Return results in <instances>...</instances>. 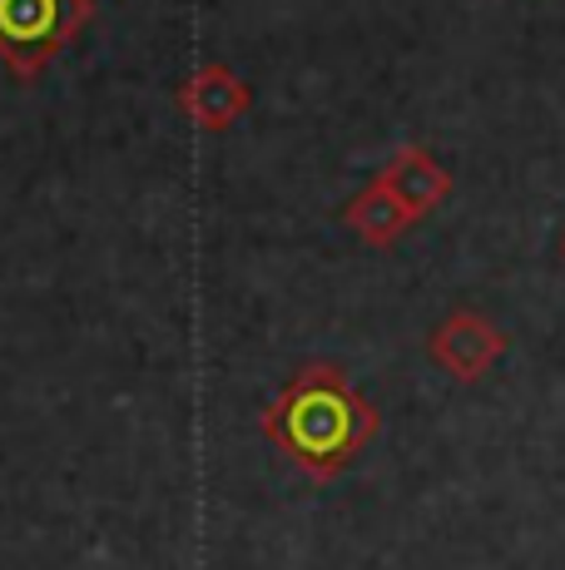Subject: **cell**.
I'll use <instances>...</instances> for the list:
<instances>
[{"mask_svg": "<svg viewBox=\"0 0 565 570\" xmlns=\"http://www.w3.org/2000/svg\"><path fill=\"white\" fill-rule=\"evenodd\" d=\"M268 436L308 471L338 476L357 456V446L373 442L377 416L333 367H308L264 416Z\"/></svg>", "mask_w": 565, "mask_h": 570, "instance_id": "obj_1", "label": "cell"}, {"mask_svg": "<svg viewBox=\"0 0 565 570\" xmlns=\"http://www.w3.org/2000/svg\"><path fill=\"white\" fill-rule=\"evenodd\" d=\"M90 0H0V55L10 70L36 75L80 36Z\"/></svg>", "mask_w": 565, "mask_h": 570, "instance_id": "obj_2", "label": "cell"}, {"mask_svg": "<svg viewBox=\"0 0 565 570\" xmlns=\"http://www.w3.org/2000/svg\"><path fill=\"white\" fill-rule=\"evenodd\" d=\"M506 353V337L486 323L482 313H452L447 323L432 333V357L452 372L456 382H476L496 367V357Z\"/></svg>", "mask_w": 565, "mask_h": 570, "instance_id": "obj_3", "label": "cell"}, {"mask_svg": "<svg viewBox=\"0 0 565 570\" xmlns=\"http://www.w3.org/2000/svg\"><path fill=\"white\" fill-rule=\"evenodd\" d=\"M179 105L199 129H228L238 115H248L254 95H248V85L238 80L234 70H224V65H204V70L179 90Z\"/></svg>", "mask_w": 565, "mask_h": 570, "instance_id": "obj_4", "label": "cell"}, {"mask_svg": "<svg viewBox=\"0 0 565 570\" xmlns=\"http://www.w3.org/2000/svg\"><path fill=\"white\" fill-rule=\"evenodd\" d=\"M377 179H383L387 189H393L397 199L407 204L417 218H422V214H432V208H437V204L452 194V174L442 169V164L432 159L427 149H397L393 164H387V169L377 174Z\"/></svg>", "mask_w": 565, "mask_h": 570, "instance_id": "obj_5", "label": "cell"}, {"mask_svg": "<svg viewBox=\"0 0 565 570\" xmlns=\"http://www.w3.org/2000/svg\"><path fill=\"white\" fill-rule=\"evenodd\" d=\"M343 218L353 224V234H363L373 248H387V244H397V238L407 234L412 218H417V214H412V208L402 204L383 179H377V184H367V189L357 194L353 204H347V214H343Z\"/></svg>", "mask_w": 565, "mask_h": 570, "instance_id": "obj_6", "label": "cell"}, {"mask_svg": "<svg viewBox=\"0 0 565 570\" xmlns=\"http://www.w3.org/2000/svg\"><path fill=\"white\" fill-rule=\"evenodd\" d=\"M561 254H565V238H561Z\"/></svg>", "mask_w": 565, "mask_h": 570, "instance_id": "obj_7", "label": "cell"}]
</instances>
